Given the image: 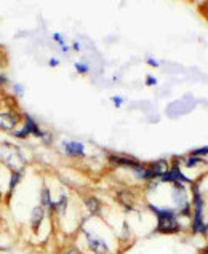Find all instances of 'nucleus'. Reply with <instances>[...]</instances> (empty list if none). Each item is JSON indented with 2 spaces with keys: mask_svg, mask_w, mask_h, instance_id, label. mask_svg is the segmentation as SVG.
Returning a JSON list of instances; mask_svg holds the SVG:
<instances>
[{
  "mask_svg": "<svg viewBox=\"0 0 208 254\" xmlns=\"http://www.w3.org/2000/svg\"><path fill=\"white\" fill-rule=\"evenodd\" d=\"M0 160L13 171H21V166L24 165V158L21 157L18 147L11 146L8 142L0 144Z\"/></svg>",
  "mask_w": 208,
  "mask_h": 254,
  "instance_id": "f257e3e1",
  "label": "nucleus"
},
{
  "mask_svg": "<svg viewBox=\"0 0 208 254\" xmlns=\"http://www.w3.org/2000/svg\"><path fill=\"white\" fill-rule=\"evenodd\" d=\"M152 211H155L157 217H159V227L157 232H162V234H175L179 230V224L175 219V211L171 209H159L155 206H150Z\"/></svg>",
  "mask_w": 208,
  "mask_h": 254,
  "instance_id": "f03ea898",
  "label": "nucleus"
},
{
  "mask_svg": "<svg viewBox=\"0 0 208 254\" xmlns=\"http://www.w3.org/2000/svg\"><path fill=\"white\" fill-rule=\"evenodd\" d=\"M18 122H19L18 114H13V112L0 114V129H3V131H11V129L18 125Z\"/></svg>",
  "mask_w": 208,
  "mask_h": 254,
  "instance_id": "7ed1b4c3",
  "label": "nucleus"
},
{
  "mask_svg": "<svg viewBox=\"0 0 208 254\" xmlns=\"http://www.w3.org/2000/svg\"><path fill=\"white\" fill-rule=\"evenodd\" d=\"M85 235H87V242H88L90 250L95 254H106V253H109V248H107V245L103 240H99V238H96V237H91L88 232H85Z\"/></svg>",
  "mask_w": 208,
  "mask_h": 254,
  "instance_id": "20e7f679",
  "label": "nucleus"
},
{
  "mask_svg": "<svg viewBox=\"0 0 208 254\" xmlns=\"http://www.w3.org/2000/svg\"><path fill=\"white\" fill-rule=\"evenodd\" d=\"M64 149H66V154L70 157H83L85 150H83V144L80 142H64Z\"/></svg>",
  "mask_w": 208,
  "mask_h": 254,
  "instance_id": "39448f33",
  "label": "nucleus"
},
{
  "mask_svg": "<svg viewBox=\"0 0 208 254\" xmlns=\"http://www.w3.org/2000/svg\"><path fill=\"white\" fill-rule=\"evenodd\" d=\"M44 216H45V209L42 208V206H35L32 209V213H31V226H32L34 230L39 229L42 221H44Z\"/></svg>",
  "mask_w": 208,
  "mask_h": 254,
  "instance_id": "423d86ee",
  "label": "nucleus"
},
{
  "mask_svg": "<svg viewBox=\"0 0 208 254\" xmlns=\"http://www.w3.org/2000/svg\"><path fill=\"white\" fill-rule=\"evenodd\" d=\"M24 128H27V131H29L31 134L37 136V137H44V133L40 131L39 125L35 123V120L31 117V115H24Z\"/></svg>",
  "mask_w": 208,
  "mask_h": 254,
  "instance_id": "0eeeda50",
  "label": "nucleus"
},
{
  "mask_svg": "<svg viewBox=\"0 0 208 254\" xmlns=\"http://www.w3.org/2000/svg\"><path fill=\"white\" fill-rule=\"evenodd\" d=\"M109 160L112 163H116V165H122V166H128V168H136L138 165H141L139 162H136V160H132V158H127V157H119V155H111L109 157Z\"/></svg>",
  "mask_w": 208,
  "mask_h": 254,
  "instance_id": "6e6552de",
  "label": "nucleus"
},
{
  "mask_svg": "<svg viewBox=\"0 0 208 254\" xmlns=\"http://www.w3.org/2000/svg\"><path fill=\"white\" fill-rule=\"evenodd\" d=\"M150 168V171L154 173V176H163L165 173H168V165H167V162L165 160H160V162H155V163H152L149 166Z\"/></svg>",
  "mask_w": 208,
  "mask_h": 254,
  "instance_id": "1a4fd4ad",
  "label": "nucleus"
},
{
  "mask_svg": "<svg viewBox=\"0 0 208 254\" xmlns=\"http://www.w3.org/2000/svg\"><path fill=\"white\" fill-rule=\"evenodd\" d=\"M85 205L88 206L91 214H99V209H101V205H99V200L95 197H87L85 198Z\"/></svg>",
  "mask_w": 208,
  "mask_h": 254,
  "instance_id": "9d476101",
  "label": "nucleus"
},
{
  "mask_svg": "<svg viewBox=\"0 0 208 254\" xmlns=\"http://www.w3.org/2000/svg\"><path fill=\"white\" fill-rule=\"evenodd\" d=\"M40 200H42V208L44 209H52V206H53V200H52V197H50V190L47 187H44L42 189V195H40Z\"/></svg>",
  "mask_w": 208,
  "mask_h": 254,
  "instance_id": "9b49d317",
  "label": "nucleus"
},
{
  "mask_svg": "<svg viewBox=\"0 0 208 254\" xmlns=\"http://www.w3.org/2000/svg\"><path fill=\"white\" fill-rule=\"evenodd\" d=\"M119 200L124 203V205L130 209L132 208V205H133V195L130 193V192H120L119 193Z\"/></svg>",
  "mask_w": 208,
  "mask_h": 254,
  "instance_id": "f8f14e48",
  "label": "nucleus"
},
{
  "mask_svg": "<svg viewBox=\"0 0 208 254\" xmlns=\"http://www.w3.org/2000/svg\"><path fill=\"white\" fill-rule=\"evenodd\" d=\"M21 181V171H13V174H11V181H10V190L13 192L15 190V187H16V184Z\"/></svg>",
  "mask_w": 208,
  "mask_h": 254,
  "instance_id": "ddd939ff",
  "label": "nucleus"
},
{
  "mask_svg": "<svg viewBox=\"0 0 208 254\" xmlns=\"http://www.w3.org/2000/svg\"><path fill=\"white\" fill-rule=\"evenodd\" d=\"M13 136L15 137H21V139H23V137H27V136H31V133L27 131V128H21V129H16V131H13Z\"/></svg>",
  "mask_w": 208,
  "mask_h": 254,
  "instance_id": "4468645a",
  "label": "nucleus"
},
{
  "mask_svg": "<svg viewBox=\"0 0 208 254\" xmlns=\"http://www.w3.org/2000/svg\"><path fill=\"white\" fill-rule=\"evenodd\" d=\"M200 162H204V160H200V158H197V157H191L186 160V166H188V168H194V166H197Z\"/></svg>",
  "mask_w": 208,
  "mask_h": 254,
  "instance_id": "2eb2a0df",
  "label": "nucleus"
},
{
  "mask_svg": "<svg viewBox=\"0 0 208 254\" xmlns=\"http://www.w3.org/2000/svg\"><path fill=\"white\" fill-rule=\"evenodd\" d=\"M74 66H75L77 72H80V74H87V72H88V66H87V64H82V63H75Z\"/></svg>",
  "mask_w": 208,
  "mask_h": 254,
  "instance_id": "dca6fc26",
  "label": "nucleus"
},
{
  "mask_svg": "<svg viewBox=\"0 0 208 254\" xmlns=\"http://www.w3.org/2000/svg\"><path fill=\"white\" fill-rule=\"evenodd\" d=\"M53 39H55L56 42H58L61 47H66V45H64V40H63V37H61L60 34H53Z\"/></svg>",
  "mask_w": 208,
  "mask_h": 254,
  "instance_id": "f3484780",
  "label": "nucleus"
},
{
  "mask_svg": "<svg viewBox=\"0 0 208 254\" xmlns=\"http://www.w3.org/2000/svg\"><path fill=\"white\" fill-rule=\"evenodd\" d=\"M112 101H114V104H116V107H120V106H122V103H124V99H122L120 96H114V98H112Z\"/></svg>",
  "mask_w": 208,
  "mask_h": 254,
  "instance_id": "a211bd4d",
  "label": "nucleus"
},
{
  "mask_svg": "<svg viewBox=\"0 0 208 254\" xmlns=\"http://www.w3.org/2000/svg\"><path fill=\"white\" fill-rule=\"evenodd\" d=\"M157 83V80L154 77H150V75H147V78H146V85H149V86H152V85H155Z\"/></svg>",
  "mask_w": 208,
  "mask_h": 254,
  "instance_id": "6ab92c4d",
  "label": "nucleus"
},
{
  "mask_svg": "<svg viewBox=\"0 0 208 254\" xmlns=\"http://www.w3.org/2000/svg\"><path fill=\"white\" fill-rule=\"evenodd\" d=\"M50 66H52V67H55V66H58V64H60V61L58 60H56V58H52V60H50Z\"/></svg>",
  "mask_w": 208,
  "mask_h": 254,
  "instance_id": "aec40b11",
  "label": "nucleus"
},
{
  "mask_svg": "<svg viewBox=\"0 0 208 254\" xmlns=\"http://www.w3.org/2000/svg\"><path fill=\"white\" fill-rule=\"evenodd\" d=\"M147 63L150 64V66H154V67H157V66H159V63H157V61H154L152 58H149V60H147Z\"/></svg>",
  "mask_w": 208,
  "mask_h": 254,
  "instance_id": "412c9836",
  "label": "nucleus"
},
{
  "mask_svg": "<svg viewBox=\"0 0 208 254\" xmlns=\"http://www.w3.org/2000/svg\"><path fill=\"white\" fill-rule=\"evenodd\" d=\"M8 80H6V77L5 75H0V85H3V83H6Z\"/></svg>",
  "mask_w": 208,
  "mask_h": 254,
  "instance_id": "4be33fe9",
  "label": "nucleus"
},
{
  "mask_svg": "<svg viewBox=\"0 0 208 254\" xmlns=\"http://www.w3.org/2000/svg\"><path fill=\"white\" fill-rule=\"evenodd\" d=\"M74 50H80V45H78V43H77V42L74 43Z\"/></svg>",
  "mask_w": 208,
  "mask_h": 254,
  "instance_id": "5701e85b",
  "label": "nucleus"
}]
</instances>
